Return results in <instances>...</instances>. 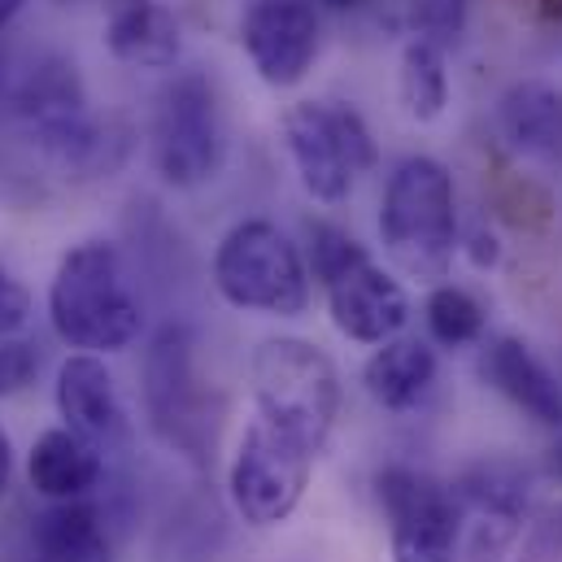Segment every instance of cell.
<instances>
[{"label": "cell", "mask_w": 562, "mask_h": 562, "mask_svg": "<svg viewBox=\"0 0 562 562\" xmlns=\"http://www.w3.org/2000/svg\"><path fill=\"white\" fill-rule=\"evenodd\" d=\"M240 48L267 88H301L323 53L314 0H254L240 13Z\"/></svg>", "instance_id": "30bf717a"}, {"label": "cell", "mask_w": 562, "mask_h": 562, "mask_svg": "<svg viewBox=\"0 0 562 562\" xmlns=\"http://www.w3.org/2000/svg\"><path fill=\"white\" fill-rule=\"evenodd\" d=\"M31 546L40 562H114L105 510L92 497L48 502V510L35 515Z\"/></svg>", "instance_id": "ac0fdd59"}, {"label": "cell", "mask_w": 562, "mask_h": 562, "mask_svg": "<svg viewBox=\"0 0 562 562\" xmlns=\"http://www.w3.org/2000/svg\"><path fill=\"white\" fill-rule=\"evenodd\" d=\"M436 349L415 336H393L384 345H375V353L362 367V389L380 411L406 415L415 411L436 384Z\"/></svg>", "instance_id": "e0dca14e"}, {"label": "cell", "mask_w": 562, "mask_h": 562, "mask_svg": "<svg viewBox=\"0 0 562 562\" xmlns=\"http://www.w3.org/2000/svg\"><path fill=\"white\" fill-rule=\"evenodd\" d=\"M375 22L393 35H431V31H445V13H449V0H367Z\"/></svg>", "instance_id": "7402d4cb"}, {"label": "cell", "mask_w": 562, "mask_h": 562, "mask_svg": "<svg viewBox=\"0 0 562 562\" xmlns=\"http://www.w3.org/2000/svg\"><path fill=\"white\" fill-rule=\"evenodd\" d=\"M35 314V301H31V288L18 280L4 262H0V340L9 336H22V327L31 323Z\"/></svg>", "instance_id": "d4e9b609"}, {"label": "cell", "mask_w": 562, "mask_h": 562, "mask_svg": "<svg viewBox=\"0 0 562 562\" xmlns=\"http://www.w3.org/2000/svg\"><path fill=\"white\" fill-rule=\"evenodd\" d=\"M305 236H310V245H305V267H310V280H318V283L336 280L345 267H353L358 258H367V245H362L358 236H349L345 227L327 223V218H310V223H305Z\"/></svg>", "instance_id": "44dd1931"}, {"label": "cell", "mask_w": 562, "mask_h": 562, "mask_svg": "<svg viewBox=\"0 0 562 562\" xmlns=\"http://www.w3.org/2000/svg\"><path fill=\"white\" fill-rule=\"evenodd\" d=\"M140 397L148 431L192 467H210L214 415L210 389L196 371V336L188 323H166L153 331L140 367Z\"/></svg>", "instance_id": "277c9868"}, {"label": "cell", "mask_w": 562, "mask_h": 562, "mask_svg": "<svg viewBox=\"0 0 562 562\" xmlns=\"http://www.w3.org/2000/svg\"><path fill=\"white\" fill-rule=\"evenodd\" d=\"M327 292V314L336 323V331L353 345H384L393 336L406 331L411 323V296L393 271H384L371 254L358 258L353 267H345L336 280L323 283Z\"/></svg>", "instance_id": "8fae6325"}, {"label": "cell", "mask_w": 562, "mask_h": 562, "mask_svg": "<svg viewBox=\"0 0 562 562\" xmlns=\"http://www.w3.org/2000/svg\"><path fill=\"white\" fill-rule=\"evenodd\" d=\"M101 35L110 57L132 70H175L183 57L179 18L161 0H110Z\"/></svg>", "instance_id": "5bb4252c"}, {"label": "cell", "mask_w": 562, "mask_h": 562, "mask_svg": "<svg viewBox=\"0 0 562 562\" xmlns=\"http://www.w3.org/2000/svg\"><path fill=\"white\" fill-rule=\"evenodd\" d=\"M497 127L510 153L532 166L562 170V92L554 83L524 79L497 101Z\"/></svg>", "instance_id": "9a60e30c"}, {"label": "cell", "mask_w": 562, "mask_h": 562, "mask_svg": "<svg viewBox=\"0 0 562 562\" xmlns=\"http://www.w3.org/2000/svg\"><path fill=\"white\" fill-rule=\"evenodd\" d=\"M423 318H427V336L440 349L480 345L488 331V305L462 283H431V292L423 301Z\"/></svg>", "instance_id": "ffe728a7"}, {"label": "cell", "mask_w": 562, "mask_h": 562, "mask_svg": "<svg viewBox=\"0 0 562 562\" xmlns=\"http://www.w3.org/2000/svg\"><path fill=\"white\" fill-rule=\"evenodd\" d=\"M480 380L502 393L515 411H524L532 423L562 431V380L550 371V362L519 336H493L480 349Z\"/></svg>", "instance_id": "4fadbf2b"}, {"label": "cell", "mask_w": 562, "mask_h": 562, "mask_svg": "<svg viewBox=\"0 0 562 562\" xmlns=\"http://www.w3.org/2000/svg\"><path fill=\"white\" fill-rule=\"evenodd\" d=\"M519 546L532 562H562V497L541 502V506L528 510Z\"/></svg>", "instance_id": "603a6c76"}, {"label": "cell", "mask_w": 562, "mask_h": 562, "mask_svg": "<svg viewBox=\"0 0 562 562\" xmlns=\"http://www.w3.org/2000/svg\"><path fill=\"white\" fill-rule=\"evenodd\" d=\"M249 375H254L258 419L280 427L283 436H292L310 453H323L345 402L336 362L314 340L271 336L254 349Z\"/></svg>", "instance_id": "3957f363"}, {"label": "cell", "mask_w": 562, "mask_h": 562, "mask_svg": "<svg viewBox=\"0 0 562 562\" xmlns=\"http://www.w3.org/2000/svg\"><path fill=\"white\" fill-rule=\"evenodd\" d=\"M397 97L411 123H440L449 110V61H445V44L436 35H415L402 48V66H397Z\"/></svg>", "instance_id": "d6986e66"}, {"label": "cell", "mask_w": 562, "mask_h": 562, "mask_svg": "<svg viewBox=\"0 0 562 562\" xmlns=\"http://www.w3.org/2000/svg\"><path fill=\"white\" fill-rule=\"evenodd\" d=\"M283 144L292 170L310 201L340 205L353 196V183L380 161L375 136L353 105L340 101H296L283 114Z\"/></svg>", "instance_id": "8992f818"}, {"label": "cell", "mask_w": 562, "mask_h": 562, "mask_svg": "<svg viewBox=\"0 0 562 562\" xmlns=\"http://www.w3.org/2000/svg\"><path fill=\"white\" fill-rule=\"evenodd\" d=\"M153 170L166 188L192 192L223 170V110L205 70H179L153 110Z\"/></svg>", "instance_id": "52a82bcc"}, {"label": "cell", "mask_w": 562, "mask_h": 562, "mask_svg": "<svg viewBox=\"0 0 562 562\" xmlns=\"http://www.w3.org/2000/svg\"><path fill=\"white\" fill-rule=\"evenodd\" d=\"M48 323L66 349L101 358L140 340V292L114 240H83L61 254L48 283Z\"/></svg>", "instance_id": "6da1fadb"}, {"label": "cell", "mask_w": 562, "mask_h": 562, "mask_svg": "<svg viewBox=\"0 0 562 562\" xmlns=\"http://www.w3.org/2000/svg\"><path fill=\"white\" fill-rule=\"evenodd\" d=\"M550 467H554V475L562 480V431H559V445H554V458H550Z\"/></svg>", "instance_id": "f546056e"}, {"label": "cell", "mask_w": 562, "mask_h": 562, "mask_svg": "<svg viewBox=\"0 0 562 562\" xmlns=\"http://www.w3.org/2000/svg\"><path fill=\"white\" fill-rule=\"evenodd\" d=\"M35 375H40V345H31L22 336L0 340V402L26 393L35 384Z\"/></svg>", "instance_id": "cb8c5ba5"}, {"label": "cell", "mask_w": 562, "mask_h": 562, "mask_svg": "<svg viewBox=\"0 0 562 562\" xmlns=\"http://www.w3.org/2000/svg\"><path fill=\"white\" fill-rule=\"evenodd\" d=\"M26 480L44 502L92 497L105 480V453L70 427H48L26 453Z\"/></svg>", "instance_id": "2e32d148"}, {"label": "cell", "mask_w": 562, "mask_h": 562, "mask_svg": "<svg viewBox=\"0 0 562 562\" xmlns=\"http://www.w3.org/2000/svg\"><path fill=\"white\" fill-rule=\"evenodd\" d=\"M467 254H471V262H475L480 271H484V267H497V258H502V249H497V236H493V232H488V236H484V232H475V236H471V245H467Z\"/></svg>", "instance_id": "484cf974"}, {"label": "cell", "mask_w": 562, "mask_h": 562, "mask_svg": "<svg viewBox=\"0 0 562 562\" xmlns=\"http://www.w3.org/2000/svg\"><path fill=\"white\" fill-rule=\"evenodd\" d=\"M375 497L389 519L393 562H462V515L449 484L415 467H384Z\"/></svg>", "instance_id": "9c48e42d"}, {"label": "cell", "mask_w": 562, "mask_h": 562, "mask_svg": "<svg viewBox=\"0 0 562 562\" xmlns=\"http://www.w3.org/2000/svg\"><path fill=\"white\" fill-rule=\"evenodd\" d=\"M214 288L232 310L267 318H301L314 296L305 254L271 218H245L218 240Z\"/></svg>", "instance_id": "5b68a950"}, {"label": "cell", "mask_w": 562, "mask_h": 562, "mask_svg": "<svg viewBox=\"0 0 562 562\" xmlns=\"http://www.w3.org/2000/svg\"><path fill=\"white\" fill-rule=\"evenodd\" d=\"M314 458L305 445H296L292 436H283L280 427L267 419H254L245 427L232 471H227V497L232 510L249 524V528H280L292 519V510L301 506L305 488H310V471Z\"/></svg>", "instance_id": "ba28073f"}, {"label": "cell", "mask_w": 562, "mask_h": 562, "mask_svg": "<svg viewBox=\"0 0 562 562\" xmlns=\"http://www.w3.org/2000/svg\"><path fill=\"white\" fill-rule=\"evenodd\" d=\"M53 402H57V415L61 427L79 431L83 440H92L101 453L123 445L132 423H127V406L119 397V380L114 371L105 367L101 353H70L61 367H57V384H53Z\"/></svg>", "instance_id": "7c38bea8"}, {"label": "cell", "mask_w": 562, "mask_h": 562, "mask_svg": "<svg viewBox=\"0 0 562 562\" xmlns=\"http://www.w3.org/2000/svg\"><path fill=\"white\" fill-rule=\"evenodd\" d=\"M327 9H336V13H349V9H362L367 0H323Z\"/></svg>", "instance_id": "f1b7e54d"}, {"label": "cell", "mask_w": 562, "mask_h": 562, "mask_svg": "<svg viewBox=\"0 0 562 562\" xmlns=\"http://www.w3.org/2000/svg\"><path fill=\"white\" fill-rule=\"evenodd\" d=\"M9 484H13V440H9V431L0 423V502H4Z\"/></svg>", "instance_id": "4316f807"}, {"label": "cell", "mask_w": 562, "mask_h": 562, "mask_svg": "<svg viewBox=\"0 0 562 562\" xmlns=\"http://www.w3.org/2000/svg\"><path fill=\"white\" fill-rule=\"evenodd\" d=\"M22 9H26V0H0V35L9 31V22H13Z\"/></svg>", "instance_id": "83f0119b"}, {"label": "cell", "mask_w": 562, "mask_h": 562, "mask_svg": "<svg viewBox=\"0 0 562 562\" xmlns=\"http://www.w3.org/2000/svg\"><path fill=\"white\" fill-rule=\"evenodd\" d=\"M380 240L389 262L423 283H440L453 271L458 240V192L445 161L415 153L389 175L380 201Z\"/></svg>", "instance_id": "7a4b0ae2"}]
</instances>
